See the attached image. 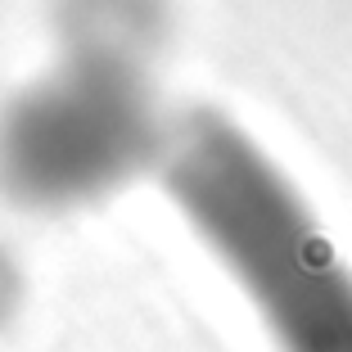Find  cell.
Wrapping results in <instances>:
<instances>
[{
	"label": "cell",
	"instance_id": "obj_3",
	"mask_svg": "<svg viewBox=\"0 0 352 352\" xmlns=\"http://www.w3.org/2000/svg\"><path fill=\"white\" fill-rule=\"evenodd\" d=\"M54 50L154 73L172 32V0H50Z\"/></svg>",
	"mask_w": 352,
	"mask_h": 352
},
{
	"label": "cell",
	"instance_id": "obj_4",
	"mask_svg": "<svg viewBox=\"0 0 352 352\" xmlns=\"http://www.w3.org/2000/svg\"><path fill=\"white\" fill-rule=\"evenodd\" d=\"M19 289H23V280H19V267H14V258L5 249H0V321L14 311V302H19Z\"/></svg>",
	"mask_w": 352,
	"mask_h": 352
},
{
	"label": "cell",
	"instance_id": "obj_2",
	"mask_svg": "<svg viewBox=\"0 0 352 352\" xmlns=\"http://www.w3.org/2000/svg\"><path fill=\"white\" fill-rule=\"evenodd\" d=\"M172 113L149 68L59 59L0 109V195L28 212H77L158 172Z\"/></svg>",
	"mask_w": 352,
	"mask_h": 352
},
{
	"label": "cell",
	"instance_id": "obj_1",
	"mask_svg": "<svg viewBox=\"0 0 352 352\" xmlns=\"http://www.w3.org/2000/svg\"><path fill=\"white\" fill-rule=\"evenodd\" d=\"M158 186L276 352H352V267L289 172L221 109L172 113Z\"/></svg>",
	"mask_w": 352,
	"mask_h": 352
}]
</instances>
